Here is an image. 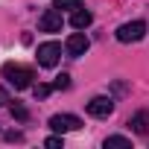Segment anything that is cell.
Here are the masks:
<instances>
[{
    "label": "cell",
    "instance_id": "6da1fadb",
    "mask_svg": "<svg viewBox=\"0 0 149 149\" xmlns=\"http://www.w3.org/2000/svg\"><path fill=\"white\" fill-rule=\"evenodd\" d=\"M3 79L15 88V91H24V88H32V79H35V73H32V67H26V64H18V61H6L3 64Z\"/></svg>",
    "mask_w": 149,
    "mask_h": 149
},
{
    "label": "cell",
    "instance_id": "7a4b0ae2",
    "mask_svg": "<svg viewBox=\"0 0 149 149\" xmlns=\"http://www.w3.org/2000/svg\"><path fill=\"white\" fill-rule=\"evenodd\" d=\"M35 58H38L41 67H56L58 58H61V44H56V41H44V44H38Z\"/></svg>",
    "mask_w": 149,
    "mask_h": 149
},
{
    "label": "cell",
    "instance_id": "3957f363",
    "mask_svg": "<svg viewBox=\"0 0 149 149\" xmlns=\"http://www.w3.org/2000/svg\"><path fill=\"white\" fill-rule=\"evenodd\" d=\"M50 129H53L56 134L76 132V129H82V120L73 117V114H53V117H50Z\"/></svg>",
    "mask_w": 149,
    "mask_h": 149
},
{
    "label": "cell",
    "instance_id": "277c9868",
    "mask_svg": "<svg viewBox=\"0 0 149 149\" xmlns=\"http://www.w3.org/2000/svg\"><path fill=\"white\" fill-rule=\"evenodd\" d=\"M143 35H146V24H143V21H132V24H123V26L117 29V41H123V44L140 41Z\"/></svg>",
    "mask_w": 149,
    "mask_h": 149
},
{
    "label": "cell",
    "instance_id": "5b68a950",
    "mask_svg": "<svg viewBox=\"0 0 149 149\" xmlns=\"http://www.w3.org/2000/svg\"><path fill=\"white\" fill-rule=\"evenodd\" d=\"M85 108H88V114H91V117L105 120V117H111V111H114V100H111V97H94Z\"/></svg>",
    "mask_w": 149,
    "mask_h": 149
},
{
    "label": "cell",
    "instance_id": "8992f818",
    "mask_svg": "<svg viewBox=\"0 0 149 149\" xmlns=\"http://www.w3.org/2000/svg\"><path fill=\"white\" fill-rule=\"evenodd\" d=\"M38 29L41 32H58L61 29V12L53 6V9H44L38 15Z\"/></svg>",
    "mask_w": 149,
    "mask_h": 149
},
{
    "label": "cell",
    "instance_id": "52a82bcc",
    "mask_svg": "<svg viewBox=\"0 0 149 149\" xmlns=\"http://www.w3.org/2000/svg\"><path fill=\"white\" fill-rule=\"evenodd\" d=\"M88 47H91V41H88L82 32H73V35L67 38V44H64V50H67V56H70V58L85 56V53H88Z\"/></svg>",
    "mask_w": 149,
    "mask_h": 149
},
{
    "label": "cell",
    "instance_id": "ba28073f",
    "mask_svg": "<svg viewBox=\"0 0 149 149\" xmlns=\"http://www.w3.org/2000/svg\"><path fill=\"white\" fill-rule=\"evenodd\" d=\"M129 129H132L134 134H149V111L143 108V111L132 114V117H129Z\"/></svg>",
    "mask_w": 149,
    "mask_h": 149
},
{
    "label": "cell",
    "instance_id": "9c48e42d",
    "mask_svg": "<svg viewBox=\"0 0 149 149\" xmlns=\"http://www.w3.org/2000/svg\"><path fill=\"white\" fill-rule=\"evenodd\" d=\"M91 21H94V15H91L85 6H82V9H76V12L70 15V26H73V29H88V26H91Z\"/></svg>",
    "mask_w": 149,
    "mask_h": 149
},
{
    "label": "cell",
    "instance_id": "30bf717a",
    "mask_svg": "<svg viewBox=\"0 0 149 149\" xmlns=\"http://www.w3.org/2000/svg\"><path fill=\"white\" fill-rule=\"evenodd\" d=\"M105 149H129L132 146V140L129 137H123V134H111V137H105V143H102Z\"/></svg>",
    "mask_w": 149,
    "mask_h": 149
},
{
    "label": "cell",
    "instance_id": "8fae6325",
    "mask_svg": "<svg viewBox=\"0 0 149 149\" xmlns=\"http://www.w3.org/2000/svg\"><path fill=\"white\" fill-rule=\"evenodd\" d=\"M53 6L61 12V9H70V12H76V9H82V0H53Z\"/></svg>",
    "mask_w": 149,
    "mask_h": 149
},
{
    "label": "cell",
    "instance_id": "7c38bea8",
    "mask_svg": "<svg viewBox=\"0 0 149 149\" xmlns=\"http://www.w3.org/2000/svg\"><path fill=\"white\" fill-rule=\"evenodd\" d=\"M53 88L56 91H67L70 88V76H67V73H58V76L53 79Z\"/></svg>",
    "mask_w": 149,
    "mask_h": 149
},
{
    "label": "cell",
    "instance_id": "4fadbf2b",
    "mask_svg": "<svg viewBox=\"0 0 149 149\" xmlns=\"http://www.w3.org/2000/svg\"><path fill=\"white\" fill-rule=\"evenodd\" d=\"M50 91H53V85H35V88H32L35 100H47V97H50Z\"/></svg>",
    "mask_w": 149,
    "mask_h": 149
},
{
    "label": "cell",
    "instance_id": "5bb4252c",
    "mask_svg": "<svg viewBox=\"0 0 149 149\" xmlns=\"http://www.w3.org/2000/svg\"><path fill=\"white\" fill-rule=\"evenodd\" d=\"M12 117H15V120H21V123H24V120H29V111H26V108H24V105H18V102H15V105H12Z\"/></svg>",
    "mask_w": 149,
    "mask_h": 149
},
{
    "label": "cell",
    "instance_id": "9a60e30c",
    "mask_svg": "<svg viewBox=\"0 0 149 149\" xmlns=\"http://www.w3.org/2000/svg\"><path fill=\"white\" fill-rule=\"evenodd\" d=\"M44 146H50V149H58V146H61V134H56V137H47V140H44Z\"/></svg>",
    "mask_w": 149,
    "mask_h": 149
},
{
    "label": "cell",
    "instance_id": "2e32d148",
    "mask_svg": "<svg viewBox=\"0 0 149 149\" xmlns=\"http://www.w3.org/2000/svg\"><path fill=\"white\" fill-rule=\"evenodd\" d=\"M6 102H9V94H6V88H0V108H3Z\"/></svg>",
    "mask_w": 149,
    "mask_h": 149
}]
</instances>
